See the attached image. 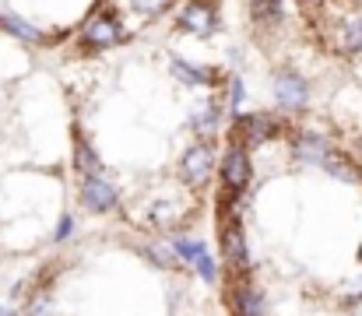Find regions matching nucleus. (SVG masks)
Masks as SVG:
<instances>
[{"label":"nucleus","mask_w":362,"mask_h":316,"mask_svg":"<svg viewBox=\"0 0 362 316\" xmlns=\"http://www.w3.org/2000/svg\"><path fill=\"white\" fill-rule=\"evenodd\" d=\"M106 0H0V32L25 46H57L78 35Z\"/></svg>","instance_id":"1"},{"label":"nucleus","mask_w":362,"mask_h":316,"mask_svg":"<svg viewBox=\"0 0 362 316\" xmlns=\"http://www.w3.org/2000/svg\"><path fill=\"white\" fill-rule=\"evenodd\" d=\"M278 134H281V119L271 116V112H240L233 119V141H240L246 148L264 144V141H271Z\"/></svg>","instance_id":"2"},{"label":"nucleus","mask_w":362,"mask_h":316,"mask_svg":"<svg viewBox=\"0 0 362 316\" xmlns=\"http://www.w3.org/2000/svg\"><path fill=\"white\" fill-rule=\"evenodd\" d=\"M218 169H222V183H226V190H229V194H243L246 183H250V151H246V144L233 141V144L226 148Z\"/></svg>","instance_id":"3"},{"label":"nucleus","mask_w":362,"mask_h":316,"mask_svg":"<svg viewBox=\"0 0 362 316\" xmlns=\"http://www.w3.org/2000/svg\"><path fill=\"white\" fill-rule=\"evenodd\" d=\"M222 257L229 264V271L236 278H246V267H250V253H246V235H243V225L236 218H229L222 225Z\"/></svg>","instance_id":"4"},{"label":"nucleus","mask_w":362,"mask_h":316,"mask_svg":"<svg viewBox=\"0 0 362 316\" xmlns=\"http://www.w3.org/2000/svg\"><path fill=\"white\" fill-rule=\"evenodd\" d=\"M81 204L88 211H95V214H106V211L117 208V187L106 176H99V172H85V180H81Z\"/></svg>","instance_id":"5"},{"label":"nucleus","mask_w":362,"mask_h":316,"mask_svg":"<svg viewBox=\"0 0 362 316\" xmlns=\"http://www.w3.org/2000/svg\"><path fill=\"white\" fill-rule=\"evenodd\" d=\"M211 172H215V151H211V144H194L183 155V162H180V176L190 187H204L211 180Z\"/></svg>","instance_id":"6"},{"label":"nucleus","mask_w":362,"mask_h":316,"mask_svg":"<svg viewBox=\"0 0 362 316\" xmlns=\"http://www.w3.org/2000/svg\"><path fill=\"white\" fill-rule=\"evenodd\" d=\"M274 103L281 105V109H306V103H310L306 78L296 74V71H281L274 78Z\"/></svg>","instance_id":"7"},{"label":"nucleus","mask_w":362,"mask_h":316,"mask_svg":"<svg viewBox=\"0 0 362 316\" xmlns=\"http://www.w3.org/2000/svg\"><path fill=\"white\" fill-rule=\"evenodd\" d=\"M331 151H334L331 141H327L324 134H317V130H303V134L292 141V155H296V162H303V165H324Z\"/></svg>","instance_id":"8"},{"label":"nucleus","mask_w":362,"mask_h":316,"mask_svg":"<svg viewBox=\"0 0 362 316\" xmlns=\"http://www.w3.org/2000/svg\"><path fill=\"white\" fill-rule=\"evenodd\" d=\"M218 127H222V105L215 103V99H208L204 105L194 109V116H190V130H194V134H201V137H215Z\"/></svg>","instance_id":"9"},{"label":"nucleus","mask_w":362,"mask_h":316,"mask_svg":"<svg viewBox=\"0 0 362 316\" xmlns=\"http://www.w3.org/2000/svg\"><path fill=\"white\" fill-rule=\"evenodd\" d=\"M233 310L236 316H267V306H264V295L250 285H240L233 292Z\"/></svg>","instance_id":"10"},{"label":"nucleus","mask_w":362,"mask_h":316,"mask_svg":"<svg viewBox=\"0 0 362 316\" xmlns=\"http://www.w3.org/2000/svg\"><path fill=\"white\" fill-rule=\"evenodd\" d=\"M141 253H144L158 271H180V264H183V260L176 257L173 242H169V246H165V242H144V246H141Z\"/></svg>","instance_id":"11"},{"label":"nucleus","mask_w":362,"mask_h":316,"mask_svg":"<svg viewBox=\"0 0 362 316\" xmlns=\"http://www.w3.org/2000/svg\"><path fill=\"white\" fill-rule=\"evenodd\" d=\"M334 35H338V46L345 53H362V11H356L352 18H345V25Z\"/></svg>","instance_id":"12"},{"label":"nucleus","mask_w":362,"mask_h":316,"mask_svg":"<svg viewBox=\"0 0 362 316\" xmlns=\"http://www.w3.org/2000/svg\"><path fill=\"white\" fill-rule=\"evenodd\" d=\"M173 250H176V257L183 264H201L208 257V246L197 242V239H190V235H173Z\"/></svg>","instance_id":"13"},{"label":"nucleus","mask_w":362,"mask_h":316,"mask_svg":"<svg viewBox=\"0 0 362 316\" xmlns=\"http://www.w3.org/2000/svg\"><path fill=\"white\" fill-rule=\"evenodd\" d=\"M74 162H78L81 172H99V155L85 137H74Z\"/></svg>","instance_id":"14"},{"label":"nucleus","mask_w":362,"mask_h":316,"mask_svg":"<svg viewBox=\"0 0 362 316\" xmlns=\"http://www.w3.org/2000/svg\"><path fill=\"white\" fill-rule=\"evenodd\" d=\"M324 169H327V172H331L334 180H349V183H356V169H352V165H349L345 158H338L334 151L327 155V162H324Z\"/></svg>","instance_id":"15"},{"label":"nucleus","mask_w":362,"mask_h":316,"mask_svg":"<svg viewBox=\"0 0 362 316\" xmlns=\"http://www.w3.org/2000/svg\"><path fill=\"white\" fill-rule=\"evenodd\" d=\"M243 99H246L243 78H240V74H229V85H226V103H229V109H240Z\"/></svg>","instance_id":"16"},{"label":"nucleus","mask_w":362,"mask_h":316,"mask_svg":"<svg viewBox=\"0 0 362 316\" xmlns=\"http://www.w3.org/2000/svg\"><path fill=\"white\" fill-rule=\"evenodd\" d=\"M71 232H74V221H71V218H60V225H57V232H53V239H57V242H64V239H67Z\"/></svg>","instance_id":"17"},{"label":"nucleus","mask_w":362,"mask_h":316,"mask_svg":"<svg viewBox=\"0 0 362 316\" xmlns=\"http://www.w3.org/2000/svg\"><path fill=\"white\" fill-rule=\"evenodd\" d=\"M0 316H14V313H11V310H7V306H4V303H0Z\"/></svg>","instance_id":"18"}]
</instances>
